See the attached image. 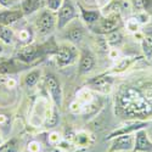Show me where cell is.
Listing matches in <instances>:
<instances>
[{"mask_svg":"<svg viewBox=\"0 0 152 152\" xmlns=\"http://www.w3.org/2000/svg\"><path fill=\"white\" fill-rule=\"evenodd\" d=\"M23 16L22 10H5L0 12V26H10V24L20 21Z\"/></svg>","mask_w":152,"mask_h":152,"instance_id":"cell-12","label":"cell"},{"mask_svg":"<svg viewBox=\"0 0 152 152\" xmlns=\"http://www.w3.org/2000/svg\"><path fill=\"white\" fill-rule=\"evenodd\" d=\"M42 0H22V12L23 14H32L39 9Z\"/></svg>","mask_w":152,"mask_h":152,"instance_id":"cell-19","label":"cell"},{"mask_svg":"<svg viewBox=\"0 0 152 152\" xmlns=\"http://www.w3.org/2000/svg\"><path fill=\"white\" fill-rule=\"evenodd\" d=\"M57 12H58V15H57L56 26L58 29H63L66 26H68L72 22V20L77 16V10H75L71 0H63V3Z\"/></svg>","mask_w":152,"mask_h":152,"instance_id":"cell-4","label":"cell"},{"mask_svg":"<svg viewBox=\"0 0 152 152\" xmlns=\"http://www.w3.org/2000/svg\"><path fill=\"white\" fill-rule=\"evenodd\" d=\"M48 140H49V142H50V144H53V145H58V142L61 141V135H60L58 133L53 132L51 134L49 135Z\"/></svg>","mask_w":152,"mask_h":152,"instance_id":"cell-29","label":"cell"},{"mask_svg":"<svg viewBox=\"0 0 152 152\" xmlns=\"http://www.w3.org/2000/svg\"><path fill=\"white\" fill-rule=\"evenodd\" d=\"M112 144L110 146L108 152L123 151V152H132L134 147V134H125L119 135L111 139Z\"/></svg>","mask_w":152,"mask_h":152,"instance_id":"cell-6","label":"cell"},{"mask_svg":"<svg viewBox=\"0 0 152 152\" xmlns=\"http://www.w3.org/2000/svg\"><path fill=\"white\" fill-rule=\"evenodd\" d=\"M96 65L95 56L93 55L91 51L89 50H83L80 57H79V66H78V74L79 75H85L90 73Z\"/></svg>","mask_w":152,"mask_h":152,"instance_id":"cell-10","label":"cell"},{"mask_svg":"<svg viewBox=\"0 0 152 152\" xmlns=\"http://www.w3.org/2000/svg\"><path fill=\"white\" fill-rule=\"evenodd\" d=\"M27 152H29V151H27Z\"/></svg>","mask_w":152,"mask_h":152,"instance_id":"cell-38","label":"cell"},{"mask_svg":"<svg viewBox=\"0 0 152 152\" xmlns=\"http://www.w3.org/2000/svg\"><path fill=\"white\" fill-rule=\"evenodd\" d=\"M91 94H90V90L89 89H82L78 94H77V100L79 101L80 104H89L91 102Z\"/></svg>","mask_w":152,"mask_h":152,"instance_id":"cell-23","label":"cell"},{"mask_svg":"<svg viewBox=\"0 0 152 152\" xmlns=\"http://www.w3.org/2000/svg\"><path fill=\"white\" fill-rule=\"evenodd\" d=\"M82 110H83V106H82V104L79 102L78 100L73 101V102L71 104V111H72L73 113H78V112H80Z\"/></svg>","mask_w":152,"mask_h":152,"instance_id":"cell-31","label":"cell"},{"mask_svg":"<svg viewBox=\"0 0 152 152\" xmlns=\"http://www.w3.org/2000/svg\"><path fill=\"white\" fill-rule=\"evenodd\" d=\"M147 122H140V121H135V122H128L125 123L124 125L119 126L118 129L113 130L108 136H107V140H111V139L119 136V135H125V134H134L135 132L144 129L145 126H147Z\"/></svg>","mask_w":152,"mask_h":152,"instance_id":"cell-9","label":"cell"},{"mask_svg":"<svg viewBox=\"0 0 152 152\" xmlns=\"http://www.w3.org/2000/svg\"><path fill=\"white\" fill-rule=\"evenodd\" d=\"M42 78V71L39 68L37 69H33L31 72H28L24 77V80H23V84L26 85L27 88H33L34 85H37V83L39 82V79Z\"/></svg>","mask_w":152,"mask_h":152,"instance_id":"cell-16","label":"cell"},{"mask_svg":"<svg viewBox=\"0 0 152 152\" xmlns=\"http://www.w3.org/2000/svg\"><path fill=\"white\" fill-rule=\"evenodd\" d=\"M86 85L89 86V89L95 90L101 94H110L112 90L113 85V77L110 74H100L97 77H94L86 82Z\"/></svg>","mask_w":152,"mask_h":152,"instance_id":"cell-5","label":"cell"},{"mask_svg":"<svg viewBox=\"0 0 152 152\" xmlns=\"http://www.w3.org/2000/svg\"><path fill=\"white\" fill-rule=\"evenodd\" d=\"M16 84H17V82H16L14 78H9V79L6 80V86H7V88H15Z\"/></svg>","mask_w":152,"mask_h":152,"instance_id":"cell-33","label":"cell"},{"mask_svg":"<svg viewBox=\"0 0 152 152\" xmlns=\"http://www.w3.org/2000/svg\"><path fill=\"white\" fill-rule=\"evenodd\" d=\"M62 3H63V0H46V1H45L48 10L53 11V12L58 11V9L61 7Z\"/></svg>","mask_w":152,"mask_h":152,"instance_id":"cell-25","label":"cell"},{"mask_svg":"<svg viewBox=\"0 0 152 152\" xmlns=\"http://www.w3.org/2000/svg\"><path fill=\"white\" fill-rule=\"evenodd\" d=\"M14 37L15 33L9 26H0V42L1 43L6 45L12 44L14 43Z\"/></svg>","mask_w":152,"mask_h":152,"instance_id":"cell-18","label":"cell"},{"mask_svg":"<svg viewBox=\"0 0 152 152\" xmlns=\"http://www.w3.org/2000/svg\"><path fill=\"white\" fill-rule=\"evenodd\" d=\"M45 84H46L48 91L50 94L51 100L54 101V104L60 107L62 105V88H61L58 79L54 74H48L45 78Z\"/></svg>","mask_w":152,"mask_h":152,"instance_id":"cell-7","label":"cell"},{"mask_svg":"<svg viewBox=\"0 0 152 152\" xmlns=\"http://www.w3.org/2000/svg\"><path fill=\"white\" fill-rule=\"evenodd\" d=\"M18 4V0H0V5L6 7V9H11Z\"/></svg>","mask_w":152,"mask_h":152,"instance_id":"cell-30","label":"cell"},{"mask_svg":"<svg viewBox=\"0 0 152 152\" xmlns=\"http://www.w3.org/2000/svg\"><path fill=\"white\" fill-rule=\"evenodd\" d=\"M106 42L111 48H118L123 43V35L119 32V29H116L113 32H110L106 34Z\"/></svg>","mask_w":152,"mask_h":152,"instance_id":"cell-17","label":"cell"},{"mask_svg":"<svg viewBox=\"0 0 152 152\" xmlns=\"http://www.w3.org/2000/svg\"><path fill=\"white\" fill-rule=\"evenodd\" d=\"M28 151L29 152H40V144L38 141H31L28 144Z\"/></svg>","mask_w":152,"mask_h":152,"instance_id":"cell-32","label":"cell"},{"mask_svg":"<svg viewBox=\"0 0 152 152\" xmlns=\"http://www.w3.org/2000/svg\"><path fill=\"white\" fill-rule=\"evenodd\" d=\"M77 57H78V53L75 48L68 44L61 45L55 54V61L58 68H65L67 66H71L77 60Z\"/></svg>","mask_w":152,"mask_h":152,"instance_id":"cell-2","label":"cell"},{"mask_svg":"<svg viewBox=\"0 0 152 152\" xmlns=\"http://www.w3.org/2000/svg\"><path fill=\"white\" fill-rule=\"evenodd\" d=\"M125 27H126V29H128L129 32H132V33H137L139 28H140V23H139V21L136 18H130V20L126 21Z\"/></svg>","mask_w":152,"mask_h":152,"instance_id":"cell-24","label":"cell"},{"mask_svg":"<svg viewBox=\"0 0 152 152\" xmlns=\"http://www.w3.org/2000/svg\"><path fill=\"white\" fill-rule=\"evenodd\" d=\"M56 23H57V20L54 15V12L50 10H44L42 14L38 16L37 22H35V27H37L38 33L40 35H48L55 29Z\"/></svg>","mask_w":152,"mask_h":152,"instance_id":"cell-3","label":"cell"},{"mask_svg":"<svg viewBox=\"0 0 152 152\" xmlns=\"http://www.w3.org/2000/svg\"><path fill=\"white\" fill-rule=\"evenodd\" d=\"M86 1H88V0H86ZM94 1H95V4H97V5H99V4H101V3H104L105 0H94Z\"/></svg>","mask_w":152,"mask_h":152,"instance_id":"cell-35","label":"cell"},{"mask_svg":"<svg viewBox=\"0 0 152 152\" xmlns=\"http://www.w3.org/2000/svg\"><path fill=\"white\" fill-rule=\"evenodd\" d=\"M132 65V60L129 57H124V58H119V61L117 62V65L115 66V68L112 69V72L115 73H119V72H123L128 68L129 66Z\"/></svg>","mask_w":152,"mask_h":152,"instance_id":"cell-22","label":"cell"},{"mask_svg":"<svg viewBox=\"0 0 152 152\" xmlns=\"http://www.w3.org/2000/svg\"><path fill=\"white\" fill-rule=\"evenodd\" d=\"M140 4L147 15H152V0H140Z\"/></svg>","mask_w":152,"mask_h":152,"instance_id":"cell-28","label":"cell"},{"mask_svg":"<svg viewBox=\"0 0 152 152\" xmlns=\"http://www.w3.org/2000/svg\"><path fill=\"white\" fill-rule=\"evenodd\" d=\"M18 140L16 137H12L0 145V152H18Z\"/></svg>","mask_w":152,"mask_h":152,"instance_id":"cell-20","label":"cell"},{"mask_svg":"<svg viewBox=\"0 0 152 152\" xmlns=\"http://www.w3.org/2000/svg\"><path fill=\"white\" fill-rule=\"evenodd\" d=\"M39 54V48L34 44H26L17 53V60L23 63H31L37 60Z\"/></svg>","mask_w":152,"mask_h":152,"instance_id":"cell-11","label":"cell"},{"mask_svg":"<svg viewBox=\"0 0 152 152\" xmlns=\"http://www.w3.org/2000/svg\"><path fill=\"white\" fill-rule=\"evenodd\" d=\"M152 141L148 137L146 130L140 129L134 134V147L132 152H151Z\"/></svg>","mask_w":152,"mask_h":152,"instance_id":"cell-8","label":"cell"},{"mask_svg":"<svg viewBox=\"0 0 152 152\" xmlns=\"http://www.w3.org/2000/svg\"><path fill=\"white\" fill-rule=\"evenodd\" d=\"M3 144V135H1V133H0V145Z\"/></svg>","mask_w":152,"mask_h":152,"instance_id":"cell-36","label":"cell"},{"mask_svg":"<svg viewBox=\"0 0 152 152\" xmlns=\"http://www.w3.org/2000/svg\"><path fill=\"white\" fill-rule=\"evenodd\" d=\"M115 152H123V151H115Z\"/></svg>","mask_w":152,"mask_h":152,"instance_id":"cell-37","label":"cell"},{"mask_svg":"<svg viewBox=\"0 0 152 152\" xmlns=\"http://www.w3.org/2000/svg\"><path fill=\"white\" fill-rule=\"evenodd\" d=\"M80 14H82V18L84 20V22L90 24V26L95 24L101 18V12L99 10H85L80 7Z\"/></svg>","mask_w":152,"mask_h":152,"instance_id":"cell-15","label":"cell"},{"mask_svg":"<svg viewBox=\"0 0 152 152\" xmlns=\"http://www.w3.org/2000/svg\"><path fill=\"white\" fill-rule=\"evenodd\" d=\"M141 46L147 60H152V29L147 31L141 38Z\"/></svg>","mask_w":152,"mask_h":152,"instance_id":"cell-14","label":"cell"},{"mask_svg":"<svg viewBox=\"0 0 152 152\" xmlns=\"http://www.w3.org/2000/svg\"><path fill=\"white\" fill-rule=\"evenodd\" d=\"M84 37V29L80 24H72L66 31L65 38L71 43H79Z\"/></svg>","mask_w":152,"mask_h":152,"instance_id":"cell-13","label":"cell"},{"mask_svg":"<svg viewBox=\"0 0 152 152\" xmlns=\"http://www.w3.org/2000/svg\"><path fill=\"white\" fill-rule=\"evenodd\" d=\"M122 24V20H121V15L119 14H112V15H106L105 17L100 18L95 26L93 24V28L96 33L99 34H107L110 32H113L121 27Z\"/></svg>","mask_w":152,"mask_h":152,"instance_id":"cell-1","label":"cell"},{"mask_svg":"<svg viewBox=\"0 0 152 152\" xmlns=\"http://www.w3.org/2000/svg\"><path fill=\"white\" fill-rule=\"evenodd\" d=\"M16 65L12 60H7V61H3L0 62V74H7V73H12L14 71H16Z\"/></svg>","mask_w":152,"mask_h":152,"instance_id":"cell-21","label":"cell"},{"mask_svg":"<svg viewBox=\"0 0 152 152\" xmlns=\"http://www.w3.org/2000/svg\"><path fill=\"white\" fill-rule=\"evenodd\" d=\"M17 38L18 40H21L22 43H26V44H29V40L32 38V34L28 29H21L18 33H17Z\"/></svg>","mask_w":152,"mask_h":152,"instance_id":"cell-26","label":"cell"},{"mask_svg":"<svg viewBox=\"0 0 152 152\" xmlns=\"http://www.w3.org/2000/svg\"><path fill=\"white\" fill-rule=\"evenodd\" d=\"M77 144L79 146H86L88 144H89V136H88L85 133H79L77 134Z\"/></svg>","mask_w":152,"mask_h":152,"instance_id":"cell-27","label":"cell"},{"mask_svg":"<svg viewBox=\"0 0 152 152\" xmlns=\"http://www.w3.org/2000/svg\"><path fill=\"white\" fill-rule=\"evenodd\" d=\"M9 121V117L5 115H0V125H5Z\"/></svg>","mask_w":152,"mask_h":152,"instance_id":"cell-34","label":"cell"}]
</instances>
